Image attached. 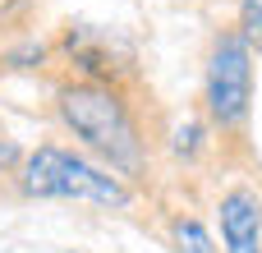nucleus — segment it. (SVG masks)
<instances>
[{"label":"nucleus","instance_id":"6e6552de","mask_svg":"<svg viewBox=\"0 0 262 253\" xmlns=\"http://www.w3.org/2000/svg\"><path fill=\"white\" fill-rule=\"evenodd\" d=\"M14 157H18L14 138H5V134H0V171H5V166H14Z\"/></svg>","mask_w":262,"mask_h":253},{"label":"nucleus","instance_id":"20e7f679","mask_svg":"<svg viewBox=\"0 0 262 253\" xmlns=\"http://www.w3.org/2000/svg\"><path fill=\"white\" fill-rule=\"evenodd\" d=\"M216 221H221V253H262V198L249 184L221 194Z\"/></svg>","mask_w":262,"mask_h":253},{"label":"nucleus","instance_id":"0eeeda50","mask_svg":"<svg viewBox=\"0 0 262 253\" xmlns=\"http://www.w3.org/2000/svg\"><path fill=\"white\" fill-rule=\"evenodd\" d=\"M175 138H180V143H175V147H180V152H189V157H193V152H198V138H203V124H184V129H180V134H175Z\"/></svg>","mask_w":262,"mask_h":253},{"label":"nucleus","instance_id":"423d86ee","mask_svg":"<svg viewBox=\"0 0 262 253\" xmlns=\"http://www.w3.org/2000/svg\"><path fill=\"white\" fill-rule=\"evenodd\" d=\"M239 37L262 51V0H239Z\"/></svg>","mask_w":262,"mask_h":253},{"label":"nucleus","instance_id":"f257e3e1","mask_svg":"<svg viewBox=\"0 0 262 253\" xmlns=\"http://www.w3.org/2000/svg\"><path fill=\"white\" fill-rule=\"evenodd\" d=\"M60 120L69 124L74 138H83L106 161V171H115V175L143 171V134L115 88L92 83V78L60 88Z\"/></svg>","mask_w":262,"mask_h":253},{"label":"nucleus","instance_id":"f03ea898","mask_svg":"<svg viewBox=\"0 0 262 253\" xmlns=\"http://www.w3.org/2000/svg\"><path fill=\"white\" fill-rule=\"evenodd\" d=\"M28 198H74V203H97V207H129V184L101 166H92L88 157L69 152V147H37L23 161L18 175Z\"/></svg>","mask_w":262,"mask_h":253},{"label":"nucleus","instance_id":"39448f33","mask_svg":"<svg viewBox=\"0 0 262 253\" xmlns=\"http://www.w3.org/2000/svg\"><path fill=\"white\" fill-rule=\"evenodd\" d=\"M170 240H175V253H221L212 230L198 217H175L170 221Z\"/></svg>","mask_w":262,"mask_h":253},{"label":"nucleus","instance_id":"7ed1b4c3","mask_svg":"<svg viewBox=\"0 0 262 253\" xmlns=\"http://www.w3.org/2000/svg\"><path fill=\"white\" fill-rule=\"evenodd\" d=\"M203 106H207V120L221 134H235V129L249 124V111H253V46L239 37V28L221 32L207 51Z\"/></svg>","mask_w":262,"mask_h":253}]
</instances>
